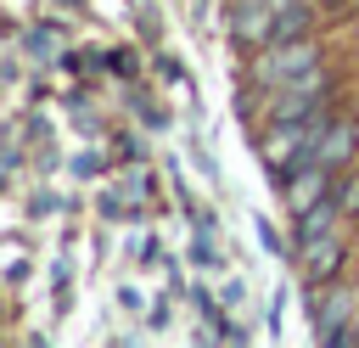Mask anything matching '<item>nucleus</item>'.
<instances>
[{
	"instance_id": "f8f14e48",
	"label": "nucleus",
	"mask_w": 359,
	"mask_h": 348,
	"mask_svg": "<svg viewBox=\"0 0 359 348\" xmlns=\"http://www.w3.org/2000/svg\"><path fill=\"white\" fill-rule=\"evenodd\" d=\"M62 6H79V0H62Z\"/></svg>"
},
{
	"instance_id": "423d86ee",
	"label": "nucleus",
	"mask_w": 359,
	"mask_h": 348,
	"mask_svg": "<svg viewBox=\"0 0 359 348\" xmlns=\"http://www.w3.org/2000/svg\"><path fill=\"white\" fill-rule=\"evenodd\" d=\"M331 185H337V174H331V168H320V163H309V168H297V174H286V180H280V196H286V208H292V213H303V208H314L320 196H331Z\"/></svg>"
},
{
	"instance_id": "9d476101",
	"label": "nucleus",
	"mask_w": 359,
	"mask_h": 348,
	"mask_svg": "<svg viewBox=\"0 0 359 348\" xmlns=\"http://www.w3.org/2000/svg\"><path fill=\"white\" fill-rule=\"evenodd\" d=\"M22 45H28L34 62H56V56H62V34H56V28H28Z\"/></svg>"
},
{
	"instance_id": "f03ea898",
	"label": "nucleus",
	"mask_w": 359,
	"mask_h": 348,
	"mask_svg": "<svg viewBox=\"0 0 359 348\" xmlns=\"http://www.w3.org/2000/svg\"><path fill=\"white\" fill-rule=\"evenodd\" d=\"M269 118H331V73H303L280 90H269Z\"/></svg>"
},
{
	"instance_id": "6e6552de",
	"label": "nucleus",
	"mask_w": 359,
	"mask_h": 348,
	"mask_svg": "<svg viewBox=\"0 0 359 348\" xmlns=\"http://www.w3.org/2000/svg\"><path fill=\"white\" fill-rule=\"evenodd\" d=\"M292 219H297V247H309V241L331 236V225L342 219V208H337V196H320L314 208H303V213H292Z\"/></svg>"
},
{
	"instance_id": "39448f33",
	"label": "nucleus",
	"mask_w": 359,
	"mask_h": 348,
	"mask_svg": "<svg viewBox=\"0 0 359 348\" xmlns=\"http://www.w3.org/2000/svg\"><path fill=\"white\" fill-rule=\"evenodd\" d=\"M353 152H359V118H331V123L320 129L314 163H320V168H331V174H342V168L353 163Z\"/></svg>"
},
{
	"instance_id": "f257e3e1",
	"label": "nucleus",
	"mask_w": 359,
	"mask_h": 348,
	"mask_svg": "<svg viewBox=\"0 0 359 348\" xmlns=\"http://www.w3.org/2000/svg\"><path fill=\"white\" fill-rule=\"evenodd\" d=\"M320 67H325V45H320V39H275V45H264V51H252L247 79H252L258 90H280V84H292V79H303V73H320Z\"/></svg>"
},
{
	"instance_id": "1a4fd4ad",
	"label": "nucleus",
	"mask_w": 359,
	"mask_h": 348,
	"mask_svg": "<svg viewBox=\"0 0 359 348\" xmlns=\"http://www.w3.org/2000/svg\"><path fill=\"white\" fill-rule=\"evenodd\" d=\"M309 28H314V0H292L275 11V39H309Z\"/></svg>"
},
{
	"instance_id": "20e7f679",
	"label": "nucleus",
	"mask_w": 359,
	"mask_h": 348,
	"mask_svg": "<svg viewBox=\"0 0 359 348\" xmlns=\"http://www.w3.org/2000/svg\"><path fill=\"white\" fill-rule=\"evenodd\" d=\"M275 0H236V11H230V34H236V45H247V51H264L269 39H275Z\"/></svg>"
},
{
	"instance_id": "0eeeda50",
	"label": "nucleus",
	"mask_w": 359,
	"mask_h": 348,
	"mask_svg": "<svg viewBox=\"0 0 359 348\" xmlns=\"http://www.w3.org/2000/svg\"><path fill=\"white\" fill-rule=\"evenodd\" d=\"M342 258H348V247H342L337 230L320 236V241H309V247H303V275H309V286H331L337 269H342Z\"/></svg>"
},
{
	"instance_id": "9b49d317",
	"label": "nucleus",
	"mask_w": 359,
	"mask_h": 348,
	"mask_svg": "<svg viewBox=\"0 0 359 348\" xmlns=\"http://www.w3.org/2000/svg\"><path fill=\"white\" fill-rule=\"evenodd\" d=\"M331 196H337L342 219H359V168H342V174H337V185H331Z\"/></svg>"
},
{
	"instance_id": "ddd939ff",
	"label": "nucleus",
	"mask_w": 359,
	"mask_h": 348,
	"mask_svg": "<svg viewBox=\"0 0 359 348\" xmlns=\"http://www.w3.org/2000/svg\"><path fill=\"white\" fill-rule=\"evenodd\" d=\"M353 342H359V326H353Z\"/></svg>"
},
{
	"instance_id": "7ed1b4c3",
	"label": "nucleus",
	"mask_w": 359,
	"mask_h": 348,
	"mask_svg": "<svg viewBox=\"0 0 359 348\" xmlns=\"http://www.w3.org/2000/svg\"><path fill=\"white\" fill-rule=\"evenodd\" d=\"M348 320H353V292H348V286L331 281V286H320V297L309 292V326H314L320 342L348 348V342H353V326H348Z\"/></svg>"
}]
</instances>
